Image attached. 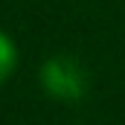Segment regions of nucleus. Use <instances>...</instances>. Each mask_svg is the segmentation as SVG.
I'll return each mask as SVG.
<instances>
[{
    "label": "nucleus",
    "instance_id": "1",
    "mask_svg": "<svg viewBox=\"0 0 125 125\" xmlns=\"http://www.w3.org/2000/svg\"><path fill=\"white\" fill-rule=\"evenodd\" d=\"M38 84L55 102H79L87 96L90 76H87V67L76 55L55 52L38 67Z\"/></svg>",
    "mask_w": 125,
    "mask_h": 125
},
{
    "label": "nucleus",
    "instance_id": "2",
    "mask_svg": "<svg viewBox=\"0 0 125 125\" xmlns=\"http://www.w3.org/2000/svg\"><path fill=\"white\" fill-rule=\"evenodd\" d=\"M18 61H21V50H18L15 38L6 29H0V84H6V82L15 76Z\"/></svg>",
    "mask_w": 125,
    "mask_h": 125
}]
</instances>
